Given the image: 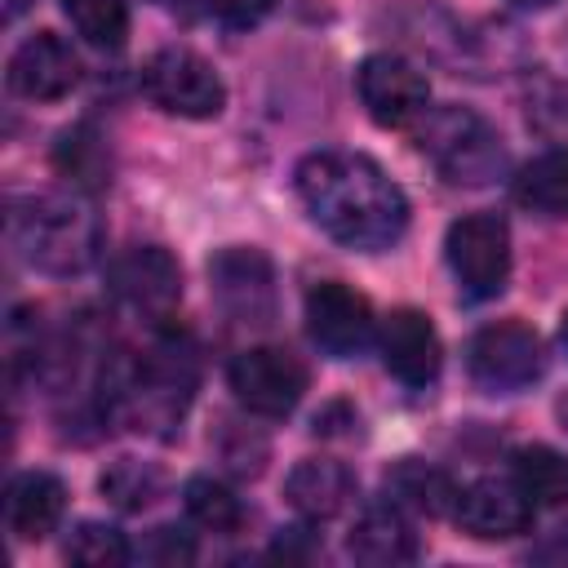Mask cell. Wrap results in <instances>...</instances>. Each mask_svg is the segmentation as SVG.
I'll list each match as a JSON object with an SVG mask.
<instances>
[{
  "label": "cell",
  "mask_w": 568,
  "mask_h": 568,
  "mask_svg": "<svg viewBox=\"0 0 568 568\" xmlns=\"http://www.w3.org/2000/svg\"><path fill=\"white\" fill-rule=\"evenodd\" d=\"M515 200L541 217H568V146L528 160L515 178Z\"/></svg>",
  "instance_id": "20"
},
{
  "label": "cell",
  "mask_w": 568,
  "mask_h": 568,
  "mask_svg": "<svg viewBox=\"0 0 568 568\" xmlns=\"http://www.w3.org/2000/svg\"><path fill=\"white\" fill-rule=\"evenodd\" d=\"M351 559L359 564H413L417 559V532L408 528V519L399 515V506H373L355 519L351 537H346Z\"/></svg>",
  "instance_id": "19"
},
{
  "label": "cell",
  "mask_w": 568,
  "mask_h": 568,
  "mask_svg": "<svg viewBox=\"0 0 568 568\" xmlns=\"http://www.w3.org/2000/svg\"><path fill=\"white\" fill-rule=\"evenodd\" d=\"M306 217L355 253L390 248L408 226V200L386 169L359 151H315L293 173Z\"/></svg>",
  "instance_id": "1"
},
{
  "label": "cell",
  "mask_w": 568,
  "mask_h": 568,
  "mask_svg": "<svg viewBox=\"0 0 568 568\" xmlns=\"http://www.w3.org/2000/svg\"><path fill=\"white\" fill-rule=\"evenodd\" d=\"M142 559L151 564H191L195 559V541L182 537V528H151V537L142 541Z\"/></svg>",
  "instance_id": "28"
},
{
  "label": "cell",
  "mask_w": 568,
  "mask_h": 568,
  "mask_svg": "<svg viewBox=\"0 0 568 568\" xmlns=\"http://www.w3.org/2000/svg\"><path fill=\"white\" fill-rule=\"evenodd\" d=\"M510 4H519V9H550L555 0H510Z\"/></svg>",
  "instance_id": "31"
},
{
  "label": "cell",
  "mask_w": 568,
  "mask_h": 568,
  "mask_svg": "<svg viewBox=\"0 0 568 568\" xmlns=\"http://www.w3.org/2000/svg\"><path fill=\"white\" fill-rule=\"evenodd\" d=\"M67 559L84 564V568H120V564H129V541H124L120 528L84 519L67 537Z\"/></svg>",
  "instance_id": "25"
},
{
  "label": "cell",
  "mask_w": 568,
  "mask_h": 568,
  "mask_svg": "<svg viewBox=\"0 0 568 568\" xmlns=\"http://www.w3.org/2000/svg\"><path fill=\"white\" fill-rule=\"evenodd\" d=\"M98 488H102L106 501L120 506V510H146V506L160 497V470L146 466V462H138V457H115V462L102 470Z\"/></svg>",
  "instance_id": "24"
},
{
  "label": "cell",
  "mask_w": 568,
  "mask_h": 568,
  "mask_svg": "<svg viewBox=\"0 0 568 568\" xmlns=\"http://www.w3.org/2000/svg\"><path fill=\"white\" fill-rule=\"evenodd\" d=\"M528 124L555 142L568 138V84L555 80V75H537L528 84Z\"/></svg>",
  "instance_id": "26"
},
{
  "label": "cell",
  "mask_w": 568,
  "mask_h": 568,
  "mask_svg": "<svg viewBox=\"0 0 568 568\" xmlns=\"http://www.w3.org/2000/svg\"><path fill=\"white\" fill-rule=\"evenodd\" d=\"M555 413H559V422H564V430H568V395H559V404H555Z\"/></svg>",
  "instance_id": "32"
},
{
  "label": "cell",
  "mask_w": 568,
  "mask_h": 568,
  "mask_svg": "<svg viewBox=\"0 0 568 568\" xmlns=\"http://www.w3.org/2000/svg\"><path fill=\"white\" fill-rule=\"evenodd\" d=\"M75 80H80V58L53 31L27 36L9 58V89L27 102H58L75 89Z\"/></svg>",
  "instance_id": "13"
},
{
  "label": "cell",
  "mask_w": 568,
  "mask_h": 568,
  "mask_svg": "<svg viewBox=\"0 0 568 568\" xmlns=\"http://www.w3.org/2000/svg\"><path fill=\"white\" fill-rule=\"evenodd\" d=\"M519 488L541 506H568V453L546 444H524L510 457Z\"/></svg>",
  "instance_id": "21"
},
{
  "label": "cell",
  "mask_w": 568,
  "mask_h": 568,
  "mask_svg": "<svg viewBox=\"0 0 568 568\" xmlns=\"http://www.w3.org/2000/svg\"><path fill=\"white\" fill-rule=\"evenodd\" d=\"M355 89L382 129H404V124L422 120L426 102H430L426 75L395 53H368L355 71Z\"/></svg>",
  "instance_id": "12"
},
{
  "label": "cell",
  "mask_w": 568,
  "mask_h": 568,
  "mask_svg": "<svg viewBox=\"0 0 568 568\" xmlns=\"http://www.w3.org/2000/svg\"><path fill=\"white\" fill-rule=\"evenodd\" d=\"M235 399L257 417H288L306 390V364L284 346L240 351L226 368Z\"/></svg>",
  "instance_id": "9"
},
{
  "label": "cell",
  "mask_w": 568,
  "mask_h": 568,
  "mask_svg": "<svg viewBox=\"0 0 568 568\" xmlns=\"http://www.w3.org/2000/svg\"><path fill=\"white\" fill-rule=\"evenodd\" d=\"M195 377H200V364H195L191 342L160 337L138 359H129V364L115 368L111 390H106V404L133 430L169 435L182 422V413H186V404L195 395Z\"/></svg>",
  "instance_id": "3"
},
{
  "label": "cell",
  "mask_w": 568,
  "mask_h": 568,
  "mask_svg": "<svg viewBox=\"0 0 568 568\" xmlns=\"http://www.w3.org/2000/svg\"><path fill=\"white\" fill-rule=\"evenodd\" d=\"M373 306L364 293H355L342 280H324L306 293V333L311 342L333 355V359H351L373 342Z\"/></svg>",
  "instance_id": "11"
},
{
  "label": "cell",
  "mask_w": 568,
  "mask_h": 568,
  "mask_svg": "<svg viewBox=\"0 0 568 568\" xmlns=\"http://www.w3.org/2000/svg\"><path fill=\"white\" fill-rule=\"evenodd\" d=\"M111 293L142 320H169L182 302V266L160 244H133L111 262Z\"/></svg>",
  "instance_id": "10"
},
{
  "label": "cell",
  "mask_w": 568,
  "mask_h": 568,
  "mask_svg": "<svg viewBox=\"0 0 568 568\" xmlns=\"http://www.w3.org/2000/svg\"><path fill=\"white\" fill-rule=\"evenodd\" d=\"M377 346H382V364L404 386H430L439 377L444 355H439V333L426 311H413V306L390 311L377 328Z\"/></svg>",
  "instance_id": "15"
},
{
  "label": "cell",
  "mask_w": 568,
  "mask_h": 568,
  "mask_svg": "<svg viewBox=\"0 0 568 568\" xmlns=\"http://www.w3.org/2000/svg\"><path fill=\"white\" fill-rule=\"evenodd\" d=\"M444 257L457 275V288L470 302H488L510 280V226L497 213H466L448 226Z\"/></svg>",
  "instance_id": "6"
},
{
  "label": "cell",
  "mask_w": 568,
  "mask_h": 568,
  "mask_svg": "<svg viewBox=\"0 0 568 568\" xmlns=\"http://www.w3.org/2000/svg\"><path fill=\"white\" fill-rule=\"evenodd\" d=\"M142 93L160 111L182 115V120H213L226 106L222 75L213 71L209 58H200L186 44H169V49H155L146 58V67H142Z\"/></svg>",
  "instance_id": "5"
},
{
  "label": "cell",
  "mask_w": 568,
  "mask_h": 568,
  "mask_svg": "<svg viewBox=\"0 0 568 568\" xmlns=\"http://www.w3.org/2000/svg\"><path fill=\"white\" fill-rule=\"evenodd\" d=\"M386 501L399 506V510H413V515H453L457 510V497L462 488L448 479V470L430 466V462H417V457H404L386 470Z\"/></svg>",
  "instance_id": "18"
},
{
  "label": "cell",
  "mask_w": 568,
  "mask_h": 568,
  "mask_svg": "<svg viewBox=\"0 0 568 568\" xmlns=\"http://www.w3.org/2000/svg\"><path fill=\"white\" fill-rule=\"evenodd\" d=\"M62 13L93 49H120L129 36L124 0H62Z\"/></svg>",
  "instance_id": "23"
},
{
  "label": "cell",
  "mask_w": 568,
  "mask_h": 568,
  "mask_svg": "<svg viewBox=\"0 0 568 568\" xmlns=\"http://www.w3.org/2000/svg\"><path fill=\"white\" fill-rule=\"evenodd\" d=\"M182 506H186V515H191L200 528H209V532H235V528L244 524V506H240V497H235L226 484H217L213 475H195V479H186V488H182Z\"/></svg>",
  "instance_id": "22"
},
{
  "label": "cell",
  "mask_w": 568,
  "mask_h": 568,
  "mask_svg": "<svg viewBox=\"0 0 568 568\" xmlns=\"http://www.w3.org/2000/svg\"><path fill=\"white\" fill-rule=\"evenodd\" d=\"M457 524L479 541H506L532 528V497L519 479H475L457 497Z\"/></svg>",
  "instance_id": "14"
},
{
  "label": "cell",
  "mask_w": 568,
  "mask_h": 568,
  "mask_svg": "<svg viewBox=\"0 0 568 568\" xmlns=\"http://www.w3.org/2000/svg\"><path fill=\"white\" fill-rule=\"evenodd\" d=\"M67 510V488L49 470H22L4 488V524L18 541H44Z\"/></svg>",
  "instance_id": "16"
},
{
  "label": "cell",
  "mask_w": 568,
  "mask_h": 568,
  "mask_svg": "<svg viewBox=\"0 0 568 568\" xmlns=\"http://www.w3.org/2000/svg\"><path fill=\"white\" fill-rule=\"evenodd\" d=\"M58 169L71 173L80 186H102L106 182V151L89 129H71L58 142Z\"/></svg>",
  "instance_id": "27"
},
{
  "label": "cell",
  "mask_w": 568,
  "mask_h": 568,
  "mask_svg": "<svg viewBox=\"0 0 568 568\" xmlns=\"http://www.w3.org/2000/svg\"><path fill=\"white\" fill-rule=\"evenodd\" d=\"M209 293L217 297L222 315L248 328H266L280 315L275 266L253 244H226L209 257Z\"/></svg>",
  "instance_id": "7"
},
{
  "label": "cell",
  "mask_w": 568,
  "mask_h": 568,
  "mask_svg": "<svg viewBox=\"0 0 568 568\" xmlns=\"http://www.w3.org/2000/svg\"><path fill=\"white\" fill-rule=\"evenodd\" d=\"M22 9H31V0H4V22H13Z\"/></svg>",
  "instance_id": "30"
},
{
  "label": "cell",
  "mask_w": 568,
  "mask_h": 568,
  "mask_svg": "<svg viewBox=\"0 0 568 568\" xmlns=\"http://www.w3.org/2000/svg\"><path fill=\"white\" fill-rule=\"evenodd\" d=\"M466 368H470L475 386H484L488 395H515L546 373V346L528 324L497 320L470 337Z\"/></svg>",
  "instance_id": "8"
},
{
  "label": "cell",
  "mask_w": 568,
  "mask_h": 568,
  "mask_svg": "<svg viewBox=\"0 0 568 568\" xmlns=\"http://www.w3.org/2000/svg\"><path fill=\"white\" fill-rule=\"evenodd\" d=\"M417 151L439 169L444 182L453 186H488L506 169V146L497 129L470 111V106H435L417 124Z\"/></svg>",
  "instance_id": "4"
},
{
  "label": "cell",
  "mask_w": 568,
  "mask_h": 568,
  "mask_svg": "<svg viewBox=\"0 0 568 568\" xmlns=\"http://www.w3.org/2000/svg\"><path fill=\"white\" fill-rule=\"evenodd\" d=\"M284 497L306 519H333L351 506L355 475L333 457H302L284 479Z\"/></svg>",
  "instance_id": "17"
},
{
  "label": "cell",
  "mask_w": 568,
  "mask_h": 568,
  "mask_svg": "<svg viewBox=\"0 0 568 568\" xmlns=\"http://www.w3.org/2000/svg\"><path fill=\"white\" fill-rule=\"evenodd\" d=\"M9 244L40 275H80L98 262V213L67 191H40L9 204Z\"/></svg>",
  "instance_id": "2"
},
{
  "label": "cell",
  "mask_w": 568,
  "mask_h": 568,
  "mask_svg": "<svg viewBox=\"0 0 568 568\" xmlns=\"http://www.w3.org/2000/svg\"><path fill=\"white\" fill-rule=\"evenodd\" d=\"M271 4L275 0H200V9L217 22H226V27H253L271 13Z\"/></svg>",
  "instance_id": "29"
},
{
  "label": "cell",
  "mask_w": 568,
  "mask_h": 568,
  "mask_svg": "<svg viewBox=\"0 0 568 568\" xmlns=\"http://www.w3.org/2000/svg\"><path fill=\"white\" fill-rule=\"evenodd\" d=\"M559 337H564V351H568V315H564V328H559Z\"/></svg>",
  "instance_id": "33"
}]
</instances>
